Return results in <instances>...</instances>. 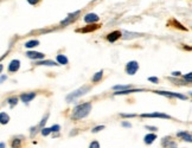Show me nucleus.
Returning a JSON list of instances; mask_svg holds the SVG:
<instances>
[{
	"label": "nucleus",
	"instance_id": "f257e3e1",
	"mask_svg": "<svg viewBox=\"0 0 192 148\" xmlns=\"http://www.w3.org/2000/svg\"><path fill=\"white\" fill-rule=\"evenodd\" d=\"M92 103L89 102H85L83 104H78L76 106L74 109H72V114H71V118L72 120H81V118H84L89 115V113L92 111Z\"/></svg>",
	"mask_w": 192,
	"mask_h": 148
},
{
	"label": "nucleus",
	"instance_id": "f03ea898",
	"mask_svg": "<svg viewBox=\"0 0 192 148\" xmlns=\"http://www.w3.org/2000/svg\"><path fill=\"white\" fill-rule=\"evenodd\" d=\"M92 89V86H81V88H78L77 90H75V91H72V93H70L68 96H67V102L68 103H70V102L75 101V100H77L78 97H81V96H84L85 94L88 93L89 90Z\"/></svg>",
	"mask_w": 192,
	"mask_h": 148
},
{
	"label": "nucleus",
	"instance_id": "7ed1b4c3",
	"mask_svg": "<svg viewBox=\"0 0 192 148\" xmlns=\"http://www.w3.org/2000/svg\"><path fill=\"white\" fill-rule=\"evenodd\" d=\"M158 95H161V96H166V97H176V98H180V100H187V97L183 95V94H177V93H171V91H161V90H157L154 91Z\"/></svg>",
	"mask_w": 192,
	"mask_h": 148
},
{
	"label": "nucleus",
	"instance_id": "20e7f679",
	"mask_svg": "<svg viewBox=\"0 0 192 148\" xmlns=\"http://www.w3.org/2000/svg\"><path fill=\"white\" fill-rule=\"evenodd\" d=\"M138 70H139L138 62H135V61H132V62L127 63V65H126V72H127L128 75H131V76H132V75H135Z\"/></svg>",
	"mask_w": 192,
	"mask_h": 148
},
{
	"label": "nucleus",
	"instance_id": "39448f33",
	"mask_svg": "<svg viewBox=\"0 0 192 148\" xmlns=\"http://www.w3.org/2000/svg\"><path fill=\"white\" fill-rule=\"evenodd\" d=\"M80 14H81V11H76V12H74V13H69L68 14V17L62 22V25L63 26H65V25H69L71 22H75L77 18L80 17Z\"/></svg>",
	"mask_w": 192,
	"mask_h": 148
},
{
	"label": "nucleus",
	"instance_id": "423d86ee",
	"mask_svg": "<svg viewBox=\"0 0 192 148\" xmlns=\"http://www.w3.org/2000/svg\"><path fill=\"white\" fill-rule=\"evenodd\" d=\"M83 20L87 24H96L100 20V17L97 16V14H95V13H88V14L84 16Z\"/></svg>",
	"mask_w": 192,
	"mask_h": 148
},
{
	"label": "nucleus",
	"instance_id": "0eeeda50",
	"mask_svg": "<svg viewBox=\"0 0 192 148\" xmlns=\"http://www.w3.org/2000/svg\"><path fill=\"white\" fill-rule=\"evenodd\" d=\"M141 117H153V118H171L170 115L164 113H151V114H141Z\"/></svg>",
	"mask_w": 192,
	"mask_h": 148
},
{
	"label": "nucleus",
	"instance_id": "6e6552de",
	"mask_svg": "<svg viewBox=\"0 0 192 148\" xmlns=\"http://www.w3.org/2000/svg\"><path fill=\"white\" fill-rule=\"evenodd\" d=\"M97 29H100V25H97V24H89L88 26H85V27H82L81 30H77V32H82V33H88V32L96 31Z\"/></svg>",
	"mask_w": 192,
	"mask_h": 148
},
{
	"label": "nucleus",
	"instance_id": "1a4fd4ad",
	"mask_svg": "<svg viewBox=\"0 0 192 148\" xmlns=\"http://www.w3.org/2000/svg\"><path fill=\"white\" fill-rule=\"evenodd\" d=\"M26 57H29L30 59H44L45 55L42 52H37V51H27Z\"/></svg>",
	"mask_w": 192,
	"mask_h": 148
},
{
	"label": "nucleus",
	"instance_id": "9d476101",
	"mask_svg": "<svg viewBox=\"0 0 192 148\" xmlns=\"http://www.w3.org/2000/svg\"><path fill=\"white\" fill-rule=\"evenodd\" d=\"M141 91H144V89H125V90H117L114 93V95L116 96H120V95H128V94H133V93H141Z\"/></svg>",
	"mask_w": 192,
	"mask_h": 148
},
{
	"label": "nucleus",
	"instance_id": "9b49d317",
	"mask_svg": "<svg viewBox=\"0 0 192 148\" xmlns=\"http://www.w3.org/2000/svg\"><path fill=\"white\" fill-rule=\"evenodd\" d=\"M36 95H37L36 93H24L20 95V100L24 103H29V102H31L36 97Z\"/></svg>",
	"mask_w": 192,
	"mask_h": 148
},
{
	"label": "nucleus",
	"instance_id": "f8f14e48",
	"mask_svg": "<svg viewBox=\"0 0 192 148\" xmlns=\"http://www.w3.org/2000/svg\"><path fill=\"white\" fill-rule=\"evenodd\" d=\"M121 36H122V33L120 31H113L107 36V40L110 42V43H114V42H116L119 38H121Z\"/></svg>",
	"mask_w": 192,
	"mask_h": 148
},
{
	"label": "nucleus",
	"instance_id": "ddd939ff",
	"mask_svg": "<svg viewBox=\"0 0 192 148\" xmlns=\"http://www.w3.org/2000/svg\"><path fill=\"white\" fill-rule=\"evenodd\" d=\"M19 68H20L19 59H13V61H11V63L8 64V71L10 72H15V71L19 70Z\"/></svg>",
	"mask_w": 192,
	"mask_h": 148
},
{
	"label": "nucleus",
	"instance_id": "4468645a",
	"mask_svg": "<svg viewBox=\"0 0 192 148\" xmlns=\"http://www.w3.org/2000/svg\"><path fill=\"white\" fill-rule=\"evenodd\" d=\"M177 135L182 139V140H184L185 142H189V143H191V141H192V136H191V134L189 132H179L177 133Z\"/></svg>",
	"mask_w": 192,
	"mask_h": 148
},
{
	"label": "nucleus",
	"instance_id": "2eb2a0df",
	"mask_svg": "<svg viewBox=\"0 0 192 148\" xmlns=\"http://www.w3.org/2000/svg\"><path fill=\"white\" fill-rule=\"evenodd\" d=\"M155 140H157V135L153 134V133H148L146 136L144 138V142H145L146 145H152Z\"/></svg>",
	"mask_w": 192,
	"mask_h": 148
},
{
	"label": "nucleus",
	"instance_id": "dca6fc26",
	"mask_svg": "<svg viewBox=\"0 0 192 148\" xmlns=\"http://www.w3.org/2000/svg\"><path fill=\"white\" fill-rule=\"evenodd\" d=\"M37 65H44V66H57L58 63L54 62V61H40L37 62Z\"/></svg>",
	"mask_w": 192,
	"mask_h": 148
},
{
	"label": "nucleus",
	"instance_id": "f3484780",
	"mask_svg": "<svg viewBox=\"0 0 192 148\" xmlns=\"http://www.w3.org/2000/svg\"><path fill=\"white\" fill-rule=\"evenodd\" d=\"M57 63H58V64H61V65H67V64L69 63V61H68L67 56L58 55V56H57Z\"/></svg>",
	"mask_w": 192,
	"mask_h": 148
},
{
	"label": "nucleus",
	"instance_id": "a211bd4d",
	"mask_svg": "<svg viewBox=\"0 0 192 148\" xmlns=\"http://www.w3.org/2000/svg\"><path fill=\"white\" fill-rule=\"evenodd\" d=\"M10 121V116L6 113H0V123L1 125H7Z\"/></svg>",
	"mask_w": 192,
	"mask_h": 148
},
{
	"label": "nucleus",
	"instance_id": "6ab92c4d",
	"mask_svg": "<svg viewBox=\"0 0 192 148\" xmlns=\"http://www.w3.org/2000/svg\"><path fill=\"white\" fill-rule=\"evenodd\" d=\"M37 45H39V42L37 39H32V40H29L27 43H25V47H27V49H32Z\"/></svg>",
	"mask_w": 192,
	"mask_h": 148
},
{
	"label": "nucleus",
	"instance_id": "aec40b11",
	"mask_svg": "<svg viewBox=\"0 0 192 148\" xmlns=\"http://www.w3.org/2000/svg\"><path fill=\"white\" fill-rule=\"evenodd\" d=\"M140 34L138 33H132V32H128V31H125L123 32V38L125 39H133L135 38V37H139Z\"/></svg>",
	"mask_w": 192,
	"mask_h": 148
},
{
	"label": "nucleus",
	"instance_id": "412c9836",
	"mask_svg": "<svg viewBox=\"0 0 192 148\" xmlns=\"http://www.w3.org/2000/svg\"><path fill=\"white\" fill-rule=\"evenodd\" d=\"M102 76H103V71L101 70L99 71V72H96L94 76H92V81L94 82V83H96V82H99V81H101V78H102Z\"/></svg>",
	"mask_w": 192,
	"mask_h": 148
},
{
	"label": "nucleus",
	"instance_id": "4be33fe9",
	"mask_svg": "<svg viewBox=\"0 0 192 148\" xmlns=\"http://www.w3.org/2000/svg\"><path fill=\"white\" fill-rule=\"evenodd\" d=\"M22 145V139L20 138H14L12 140V148H19Z\"/></svg>",
	"mask_w": 192,
	"mask_h": 148
},
{
	"label": "nucleus",
	"instance_id": "5701e85b",
	"mask_svg": "<svg viewBox=\"0 0 192 148\" xmlns=\"http://www.w3.org/2000/svg\"><path fill=\"white\" fill-rule=\"evenodd\" d=\"M7 102L11 107H14L15 104L18 103V98H17V97H10V98L7 100Z\"/></svg>",
	"mask_w": 192,
	"mask_h": 148
},
{
	"label": "nucleus",
	"instance_id": "b1692460",
	"mask_svg": "<svg viewBox=\"0 0 192 148\" xmlns=\"http://www.w3.org/2000/svg\"><path fill=\"white\" fill-rule=\"evenodd\" d=\"M47 118H49V114H46L45 116H44V117H43V118H42V121H40V123H39V125L37 126V127H38V128H43V127L45 126L46 121H47Z\"/></svg>",
	"mask_w": 192,
	"mask_h": 148
},
{
	"label": "nucleus",
	"instance_id": "393cba45",
	"mask_svg": "<svg viewBox=\"0 0 192 148\" xmlns=\"http://www.w3.org/2000/svg\"><path fill=\"white\" fill-rule=\"evenodd\" d=\"M129 88H132V86H113V90L117 91V90H125V89H129Z\"/></svg>",
	"mask_w": 192,
	"mask_h": 148
},
{
	"label": "nucleus",
	"instance_id": "a878e982",
	"mask_svg": "<svg viewBox=\"0 0 192 148\" xmlns=\"http://www.w3.org/2000/svg\"><path fill=\"white\" fill-rule=\"evenodd\" d=\"M184 81H185V83H187V84H190V83H191V81H192L191 72H190V74H187V75H185V76H184Z\"/></svg>",
	"mask_w": 192,
	"mask_h": 148
},
{
	"label": "nucleus",
	"instance_id": "bb28decb",
	"mask_svg": "<svg viewBox=\"0 0 192 148\" xmlns=\"http://www.w3.org/2000/svg\"><path fill=\"white\" fill-rule=\"evenodd\" d=\"M40 133H42L43 136H47V135L51 133V129H50V128H42V132Z\"/></svg>",
	"mask_w": 192,
	"mask_h": 148
},
{
	"label": "nucleus",
	"instance_id": "cd10ccee",
	"mask_svg": "<svg viewBox=\"0 0 192 148\" xmlns=\"http://www.w3.org/2000/svg\"><path fill=\"white\" fill-rule=\"evenodd\" d=\"M103 129H104V126H96L95 128L92 129V133H97L100 132V130H103Z\"/></svg>",
	"mask_w": 192,
	"mask_h": 148
},
{
	"label": "nucleus",
	"instance_id": "c85d7f7f",
	"mask_svg": "<svg viewBox=\"0 0 192 148\" xmlns=\"http://www.w3.org/2000/svg\"><path fill=\"white\" fill-rule=\"evenodd\" d=\"M51 132H55V133H58L59 130H61V126H58V125H55V126H52L51 128Z\"/></svg>",
	"mask_w": 192,
	"mask_h": 148
},
{
	"label": "nucleus",
	"instance_id": "c756f323",
	"mask_svg": "<svg viewBox=\"0 0 192 148\" xmlns=\"http://www.w3.org/2000/svg\"><path fill=\"white\" fill-rule=\"evenodd\" d=\"M89 148H100V143L97 141H92V143L89 145Z\"/></svg>",
	"mask_w": 192,
	"mask_h": 148
},
{
	"label": "nucleus",
	"instance_id": "7c9ffc66",
	"mask_svg": "<svg viewBox=\"0 0 192 148\" xmlns=\"http://www.w3.org/2000/svg\"><path fill=\"white\" fill-rule=\"evenodd\" d=\"M39 128L38 127H32L30 130H31V136H33V135H36L37 134V130H38Z\"/></svg>",
	"mask_w": 192,
	"mask_h": 148
},
{
	"label": "nucleus",
	"instance_id": "2f4dec72",
	"mask_svg": "<svg viewBox=\"0 0 192 148\" xmlns=\"http://www.w3.org/2000/svg\"><path fill=\"white\" fill-rule=\"evenodd\" d=\"M148 81L149 82H152V83H159V79H158V77H148Z\"/></svg>",
	"mask_w": 192,
	"mask_h": 148
},
{
	"label": "nucleus",
	"instance_id": "473e14b6",
	"mask_svg": "<svg viewBox=\"0 0 192 148\" xmlns=\"http://www.w3.org/2000/svg\"><path fill=\"white\" fill-rule=\"evenodd\" d=\"M40 0H27V2L31 4V5H37Z\"/></svg>",
	"mask_w": 192,
	"mask_h": 148
},
{
	"label": "nucleus",
	"instance_id": "72a5a7b5",
	"mask_svg": "<svg viewBox=\"0 0 192 148\" xmlns=\"http://www.w3.org/2000/svg\"><path fill=\"white\" fill-rule=\"evenodd\" d=\"M121 116L122 117H134L137 116L135 114H121Z\"/></svg>",
	"mask_w": 192,
	"mask_h": 148
},
{
	"label": "nucleus",
	"instance_id": "f704fd0d",
	"mask_svg": "<svg viewBox=\"0 0 192 148\" xmlns=\"http://www.w3.org/2000/svg\"><path fill=\"white\" fill-rule=\"evenodd\" d=\"M147 129H149V130H153V132H157L158 130V128H155V127H151V126H146Z\"/></svg>",
	"mask_w": 192,
	"mask_h": 148
},
{
	"label": "nucleus",
	"instance_id": "c9c22d12",
	"mask_svg": "<svg viewBox=\"0 0 192 148\" xmlns=\"http://www.w3.org/2000/svg\"><path fill=\"white\" fill-rule=\"evenodd\" d=\"M172 75H173V76H179L180 72H179V71H174V72H172Z\"/></svg>",
	"mask_w": 192,
	"mask_h": 148
},
{
	"label": "nucleus",
	"instance_id": "e433bc0d",
	"mask_svg": "<svg viewBox=\"0 0 192 148\" xmlns=\"http://www.w3.org/2000/svg\"><path fill=\"white\" fill-rule=\"evenodd\" d=\"M122 126L123 127H131V123H128V122H123Z\"/></svg>",
	"mask_w": 192,
	"mask_h": 148
},
{
	"label": "nucleus",
	"instance_id": "4c0bfd02",
	"mask_svg": "<svg viewBox=\"0 0 192 148\" xmlns=\"http://www.w3.org/2000/svg\"><path fill=\"white\" fill-rule=\"evenodd\" d=\"M6 78H7V77H6V76H2V77L0 78V83H2L4 81H6Z\"/></svg>",
	"mask_w": 192,
	"mask_h": 148
},
{
	"label": "nucleus",
	"instance_id": "58836bf2",
	"mask_svg": "<svg viewBox=\"0 0 192 148\" xmlns=\"http://www.w3.org/2000/svg\"><path fill=\"white\" fill-rule=\"evenodd\" d=\"M5 147H6V145L4 142H0V148H5Z\"/></svg>",
	"mask_w": 192,
	"mask_h": 148
},
{
	"label": "nucleus",
	"instance_id": "ea45409f",
	"mask_svg": "<svg viewBox=\"0 0 192 148\" xmlns=\"http://www.w3.org/2000/svg\"><path fill=\"white\" fill-rule=\"evenodd\" d=\"M2 69H4V65H2V64H0V72L2 71Z\"/></svg>",
	"mask_w": 192,
	"mask_h": 148
}]
</instances>
